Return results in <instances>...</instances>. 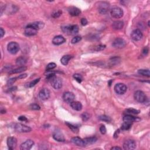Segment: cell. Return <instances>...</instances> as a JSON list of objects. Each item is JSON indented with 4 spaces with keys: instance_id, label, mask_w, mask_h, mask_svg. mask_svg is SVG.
Listing matches in <instances>:
<instances>
[{
    "instance_id": "6da1fadb",
    "label": "cell",
    "mask_w": 150,
    "mask_h": 150,
    "mask_svg": "<svg viewBox=\"0 0 150 150\" xmlns=\"http://www.w3.org/2000/svg\"><path fill=\"white\" fill-rule=\"evenodd\" d=\"M46 79L51 84L52 87L55 89H60L62 87V80L59 77H57L54 73H49L47 75Z\"/></svg>"
},
{
    "instance_id": "7a4b0ae2",
    "label": "cell",
    "mask_w": 150,
    "mask_h": 150,
    "mask_svg": "<svg viewBox=\"0 0 150 150\" xmlns=\"http://www.w3.org/2000/svg\"><path fill=\"white\" fill-rule=\"evenodd\" d=\"M110 14L113 18L119 19L121 18L123 16L124 12L121 8L119 7H113L110 10Z\"/></svg>"
},
{
    "instance_id": "3957f363",
    "label": "cell",
    "mask_w": 150,
    "mask_h": 150,
    "mask_svg": "<svg viewBox=\"0 0 150 150\" xmlns=\"http://www.w3.org/2000/svg\"><path fill=\"white\" fill-rule=\"evenodd\" d=\"M20 49V45L15 42H11L8 44L7 46V49L8 51L9 52L10 54H16L18 53L19 50Z\"/></svg>"
},
{
    "instance_id": "277c9868",
    "label": "cell",
    "mask_w": 150,
    "mask_h": 150,
    "mask_svg": "<svg viewBox=\"0 0 150 150\" xmlns=\"http://www.w3.org/2000/svg\"><path fill=\"white\" fill-rule=\"evenodd\" d=\"M134 98L139 103H145L147 100V96L141 90H138L135 92L134 94Z\"/></svg>"
},
{
    "instance_id": "5b68a950",
    "label": "cell",
    "mask_w": 150,
    "mask_h": 150,
    "mask_svg": "<svg viewBox=\"0 0 150 150\" xmlns=\"http://www.w3.org/2000/svg\"><path fill=\"white\" fill-rule=\"evenodd\" d=\"M114 89L115 92L117 94L122 95L124 94L127 92V87L126 84L120 83L116 84L114 86Z\"/></svg>"
},
{
    "instance_id": "8992f818",
    "label": "cell",
    "mask_w": 150,
    "mask_h": 150,
    "mask_svg": "<svg viewBox=\"0 0 150 150\" xmlns=\"http://www.w3.org/2000/svg\"><path fill=\"white\" fill-rule=\"evenodd\" d=\"M110 9V5L107 2L102 1L99 4L98 10L101 14H105L107 13Z\"/></svg>"
},
{
    "instance_id": "52a82bcc",
    "label": "cell",
    "mask_w": 150,
    "mask_h": 150,
    "mask_svg": "<svg viewBox=\"0 0 150 150\" xmlns=\"http://www.w3.org/2000/svg\"><path fill=\"white\" fill-rule=\"evenodd\" d=\"M112 45H113L114 48H118V49H121V48H123L126 46V42L124 39L118 38H116L113 41Z\"/></svg>"
},
{
    "instance_id": "ba28073f",
    "label": "cell",
    "mask_w": 150,
    "mask_h": 150,
    "mask_svg": "<svg viewBox=\"0 0 150 150\" xmlns=\"http://www.w3.org/2000/svg\"><path fill=\"white\" fill-rule=\"evenodd\" d=\"M14 128L16 131L20 133H29L31 131V128L29 127L20 123L15 124Z\"/></svg>"
},
{
    "instance_id": "9c48e42d",
    "label": "cell",
    "mask_w": 150,
    "mask_h": 150,
    "mask_svg": "<svg viewBox=\"0 0 150 150\" xmlns=\"http://www.w3.org/2000/svg\"><path fill=\"white\" fill-rule=\"evenodd\" d=\"M123 148L126 150H132L136 148V143L133 140H127L124 142Z\"/></svg>"
},
{
    "instance_id": "30bf717a",
    "label": "cell",
    "mask_w": 150,
    "mask_h": 150,
    "mask_svg": "<svg viewBox=\"0 0 150 150\" xmlns=\"http://www.w3.org/2000/svg\"><path fill=\"white\" fill-rule=\"evenodd\" d=\"M143 37L142 32L138 29H136L132 32L131 34V37L135 41H138L142 39Z\"/></svg>"
},
{
    "instance_id": "8fae6325",
    "label": "cell",
    "mask_w": 150,
    "mask_h": 150,
    "mask_svg": "<svg viewBox=\"0 0 150 150\" xmlns=\"http://www.w3.org/2000/svg\"><path fill=\"white\" fill-rule=\"evenodd\" d=\"M53 138L58 142H64L65 139L62 133L59 130H56L53 133Z\"/></svg>"
},
{
    "instance_id": "7c38bea8",
    "label": "cell",
    "mask_w": 150,
    "mask_h": 150,
    "mask_svg": "<svg viewBox=\"0 0 150 150\" xmlns=\"http://www.w3.org/2000/svg\"><path fill=\"white\" fill-rule=\"evenodd\" d=\"M19 10L18 7L14 4H9L5 6V12L8 14H14L16 13Z\"/></svg>"
},
{
    "instance_id": "4fadbf2b",
    "label": "cell",
    "mask_w": 150,
    "mask_h": 150,
    "mask_svg": "<svg viewBox=\"0 0 150 150\" xmlns=\"http://www.w3.org/2000/svg\"><path fill=\"white\" fill-rule=\"evenodd\" d=\"M50 91L46 88L42 89L39 93V98L42 100H47L50 98Z\"/></svg>"
},
{
    "instance_id": "5bb4252c",
    "label": "cell",
    "mask_w": 150,
    "mask_h": 150,
    "mask_svg": "<svg viewBox=\"0 0 150 150\" xmlns=\"http://www.w3.org/2000/svg\"><path fill=\"white\" fill-rule=\"evenodd\" d=\"M75 96L73 93L70 92H66L64 93L63 95V99L65 102L67 103H71L75 100Z\"/></svg>"
},
{
    "instance_id": "9a60e30c",
    "label": "cell",
    "mask_w": 150,
    "mask_h": 150,
    "mask_svg": "<svg viewBox=\"0 0 150 150\" xmlns=\"http://www.w3.org/2000/svg\"><path fill=\"white\" fill-rule=\"evenodd\" d=\"M17 145V140L14 137H10L7 139V145L11 150L14 149Z\"/></svg>"
},
{
    "instance_id": "2e32d148",
    "label": "cell",
    "mask_w": 150,
    "mask_h": 150,
    "mask_svg": "<svg viewBox=\"0 0 150 150\" xmlns=\"http://www.w3.org/2000/svg\"><path fill=\"white\" fill-rule=\"evenodd\" d=\"M37 32H38V30H37L36 29L33 28V27L29 26V25H28L26 28H25V31H24V34L26 36H27V37H32V36L37 35Z\"/></svg>"
},
{
    "instance_id": "e0dca14e",
    "label": "cell",
    "mask_w": 150,
    "mask_h": 150,
    "mask_svg": "<svg viewBox=\"0 0 150 150\" xmlns=\"http://www.w3.org/2000/svg\"><path fill=\"white\" fill-rule=\"evenodd\" d=\"M33 145H34V142L32 140H27L22 144H21L20 149L21 150H29L33 147Z\"/></svg>"
},
{
    "instance_id": "ac0fdd59",
    "label": "cell",
    "mask_w": 150,
    "mask_h": 150,
    "mask_svg": "<svg viewBox=\"0 0 150 150\" xmlns=\"http://www.w3.org/2000/svg\"><path fill=\"white\" fill-rule=\"evenodd\" d=\"M66 42V39L62 35H57L52 39V43L55 45H60Z\"/></svg>"
},
{
    "instance_id": "d6986e66",
    "label": "cell",
    "mask_w": 150,
    "mask_h": 150,
    "mask_svg": "<svg viewBox=\"0 0 150 150\" xmlns=\"http://www.w3.org/2000/svg\"><path fill=\"white\" fill-rule=\"evenodd\" d=\"M71 142L73 143L74 144L76 145L77 146L79 147H84L86 145L85 143H84V140L78 137H73V138L71 139Z\"/></svg>"
},
{
    "instance_id": "ffe728a7",
    "label": "cell",
    "mask_w": 150,
    "mask_h": 150,
    "mask_svg": "<svg viewBox=\"0 0 150 150\" xmlns=\"http://www.w3.org/2000/svg\"><path fill=\"white\" fill-rule=\"evenodd\" d=\"M141 119L138 117H136L131 114H127L124 116L123 121L124 122H129L133 123V122H138L140 121Z\"/></svg>"
},
{
    "instance_id": "44dd1931",
    "label": "cell",
    "mask_w": 150,
    "mask_h": 150,
    "mask_svg": "<svg viewBox=\"0 0 150 150\" xmlns=\"http://www.w3.org/2000/svg\"><path fill=\"white\" fill-rule=\"evenodd\" d=\"M68 12L70 15L73 16H79L81 13V11L75 7H70L68 8Z\"/></svg>"
},
{
    "instance_id": "7402d4cb",
    "label": "cell",
    "mask_w": 150,
    "mask_h": 150,
    "mask_svg": "<svg viewBox=\"0 0 150 150\" xmlns=\"http://www.w3.org/2000/svg\"><path fill=\"white\" fill-rule=\"evenodd\" d=\"M70 106L73 110L76 111H80L82 109V103L79 102V101H73V102L70 103Z\"/></svg>"
},
{
    "instance_id": "603a6c76",
    "label": "cell",
    "mask_w": 150,
    "mask_h": 150,
    "mask_svg": "<svg viewBox=\"0 0 150 150\" xmlns=\"http://www.w3.org/2000/svg\"><path fill=\"white\" fill-rule=\"evenodd\" d=\"M113 28L116 30H120L121 29L124 27V22L121 21H116L113 22L112 25Z\"/></svg>"
},
{
    "instance_id": "cb8c5ba5",
    "label": "cell",
    "mask_w": 150,
    "mask_h": 150,
    "mask_svg": "<svg viewBox=\"0 0 150 150\" xmlns=\"http://www.w3.org/2000/svg\"><path fill=\"white\" fill-rule=\"evenodd\" d=\"M27 62V59L24 56L19 57L16 60V65L20 66H24Z\"/></svg>"
},
{
    "instance_id": "d4e9b609",
    "label": "cell",
    "mask_w": 150,
    "mask_h": 150,
    "mask_svg": "<svg viewBox=\"0 0 150 150\" xmlns=\"http://www.w3.org/2000/svg\"><path fill=\"white\" fill-rule=\"evenodd\" d=\"M98 141V138L96 137H87V138H86L84 139V141L86 145H90L93 144L96 142Z\"/></svg>"
},
{
    "instance_id": "484cf974",
    "label": "cell",
    "mask_w": 150,
    "mask_h": 150,
    "mask_svg": "<svg viewBox=\"0 0 150 150\" xmlns=\"http://www.w3.org/2000/svg\"><path fill=\"white\" fill-rule=\"evenodd\" d=\"M29 25L32 27H33V28L36 29L38 31L40 29L43 28L44 27V24L42 22H33V23H32V24H29Z\"/></svg>"
},
{
    "instance_id": "4316f807",
    "label": "cell",
    "mask_w": 150,
    "mask_h": 150,
    "mask_svg": "<svg viewBox=\"0 0 150 150\" xmlns=\"http://www.w3.org/2000/svg\"><path fill=\"white\" fill-rule=\"evenodd\" d=\"M27 70V67H25V66H20L18 67V68L13 69V70H11L10 72V74H15V73H19L21 72H22L25 70Z\"/></svg>"
},
{
    "instance_id": "83f0119b",
    "label": "cell",
    "mask_w": 150,
    "mask_h": 150,
    "mask_svg": "<svg viewBox=\"0 0 150 150\" xmlns=\"http://www.w3.org/2000/svg\"><path fill=\"white\" fill-rule=\"evenodd\" d=\"M72 56L70 55H65L63 56L60 59V62L62 65L66 66L69 62V60L71 59Z\"/></svg>"
},
{
    "instance_id": "f1b7e54d",
    "label": "cell",
    "mask_w": 150,
    "mask_h": 150,
    "mask_svg": "<svg viewBox=\"0 0 150 150\" xmlns=\"http://www.w3.org/2000/svg\"><path fill=\"white\" fill-rule=\"evenodd\" d=\"M79 27L76 25H70V35H75L79 32Z\"/></svg>"
},
{
    "instance_id": "f546056e",
    "label": "cell",
    "mask_w": 150,
    "mask_h": 150,
    "mask_svg": "<svg viewBox=\"0 0 150 150\" xmlns=\"http://www.w3.org/2000/svg\"><path fill=\"white\" fill-rule=\"evenodd\" d=\"M138 73L144 76H147L148 77H150V73L148 69H140L138 71Z\"/></svg>"
},
{
    "instance_id": "4dcf8cb0",
    "label": "cell",
    "mask_w": 150,
    "mask_h": 150,
    "mask_svg": "<svg viewBox=\"0 0 150 150\" xmlns=\"http://www.w3.org/2000/svg\"><path fill=\"white\" fill-rule=\"evenodd\" d=\"M132 123L129 122H124V123L121 126V130H128L131 127Z\"/></svg>"
},
{
    "instance_id": "1f68e13d",
    "label": "cell",
    "mask_w": 150,
    "mask_h": 150,
    "mask_svg": "<svg viewBox=\"0 0 150 150\" xmlns=\"http://www.w3.org/2000/svg\"><path fill=\"white\" fill-rule=\"evenodd\" d=\"M126 112L128 114H138L140 113V111L138 110L130 108L126 110Z\"/></svg>"
},
{
    "instance_id": "d6a6232c",
    "label": "cell",
    "mask_w": 150,
    "mask_h": 150,
    "mask_svg": "<svg viewBox=\"0 0 150 150\" xmlns=\"http://www.w3.org/2000/svg\"><path fill=\"white\" fill-rule=\"evenodd\" d=\"M99 119H100L101 121H103L106 122H110L111 121V118L109 117V116H105V115L100 116V117H99Z\"/></svg>"
},
{
    "instance_id": "836d02e7",
    "label": "cell",
    "mask_w": 150,
    "mask_h": 150,
    "mask_svg": "<svg viewBox=\"0 0 150 150\" xmlns=\"http://www.w3.org/2000/svg\"><path fill=\"white\" fill-rule=\"evenodd\" d=\"M66 124L67 126H68V127L70 128V129L72 131L73 133H77L78 131V130H79L77 127L73 125L72 124L69 123V122H66Z\"/></svg>"
},
{
    "instance_id": "e575fe53",
    "label": "cell",
    "mask_w": 150,
    "mask_h": 150,
    "mask_svg": "<svg viewBox=\"0 0 150 150\" xmlns=\"http://www.w3.org/2000/svg\"><path fill=\"white\" fill-rule=\"evenodd\" d=\"M62 11L61 10H57L55 11H54L53 13L52 14V16L53 18H57L58 17H59V16L62 15Z\"/></svg>"
},
{
    "instance_id": "d590c367",
    "label": "cell",
    "mask_w": 150,
    "mask_h": 150,
    "mask_svg": "<svg viewBox=\"0 0 150 150\" xmlns=\"http://www.w3.org/2000/svg\"><path fill=\"white\" fill-rule=\"evenodd\" d=\"M56 67V63H55L54 62L50 63L47 65V66H46V70L50 71V70H52V69H54Z\"/></svg>"
},
{
    "instance_id": "8d00e7d4",
    "label": "cell",
    "mask_w": 150,
    "mask_h": 150,
    "mask_svg": "<svg viewBox=\"0 0 150 150\" xmlns=\"http://www.w3.org/2000/svg\"><path fill=\"white\" fill-rule=\"evenodd\" d=\"M73 78L75 79L77 82H79V83H81L82 80H83V77H82V75H80V74H74L73 75Z\"/></svg>"
},
{
    "instance_id": "74e56055",
    "label": "cell",
    "mask_w": 150,
    "mask_h": 150,
    "mask_svg": "<svg viewBox=\"0 0 150 150\" xmlns=\"http://www.w3.org/2000/svg\"><path fill=\"white\" fill-rule=\"evenodd\" d=\"M40 80H41V78H38V79H36L35 80H32V81H31L30 83L28 84V87H33V86H35L36 84H37L40 81Z\"/></svg>"
},
{
    "instance_id": "f35d334b",
    "label": "cell",
    "mask_w": 150,
    "mask_h": 150,
    "mask_svg": "<svg viewBox=\"0 0 150 150\" xmlns=\"http://www.w3.org/2000/svg\"><path fill=\"white\" fill-rule=\"evenodd\" d=\"M81 117L82 119L83 120V121H86L90 119V114L87 113H83L81 115Z\"/></svg>"
},
{
    "instance_id": "ab89813d",
    "label": "cell",
    "mask_w": 150,
    "mask_h": 150,
    "mask_svg": "<svg viewBox=\"0 0 150 150\" xmlns=\"http://www.w3.org/2000/svg\"><path fill=\"white\" fill-rule=\"evenodd\" d=\"M82 40V37H79V36H76V37H74L72 39L71 42L72 44L77 43L78 42H79Z\"/></svg>"
},
{
    "instance_id": "60d3db41",
    "label": "cell",
    "mask_w": 150,
    "mask_h": 150,
    "mask_svg": "<svg viewBox=\"0 0 150 150\" xmlns=\"http://www.w3.org/2000/svg\"><path fill=\"white\" fill-rule=\"evenodd\" d=\"M18 79V77H12V78H11L9 80L7 81V85L8 86H11L15 82H16V80Z\"/></svg>"
},
{
    "instance_id": "b9f144b4",
    "label": "cell",
    "mask_w": 150,
    "mask_h": 150,
    "mask_svg": "<svg viewBox=\"0 0 150 150\" xmlns=\"http://www.w3.org/2000/svg\"><path fill=\"white\" fill-rule=\"evenodd\" d=\"M30 108L32 110H39L41 109V107L37 104H32L30 105Z\"/></svg>"
},
{
    "instance_id": "7bdbcfd3",
    "label": "cell",
    "mask_w": 150,
    "mask_h": 150,
    "mask_svg": "<svg viewBox=\"0 0 150 150\" xmlns=\"http://www.w3.org/2000/svg\"><path fill=\"white\" fill-rule=\"evenodd\" d=\"M100 131L101 133V134H105L106 133L107 130L105 127L103 125H101L100 127Z\"/></svg>"
},
{
    "instance_id": "ee69618b",
    "label": "cell",
    "mask_w": 150,
    "mask_h": 150,
    "mask_svg": "<svg viewBox=\"0 0 150 150\" xmlns=\"http://www.w3.org/2000/svg\"><path fill=\"white\" fill-rule=\"evenodd\" d=\"M87 20L86 18H82L81 19V24L83 26H85L87 24Z\"/></svg>"
},
{
    "instance_id": "f6af8a7d",
    "label": "cell",
    "mask_w": 150,
    "mask_h": 150,
    "mask_svg": "<svg viewBox=\"0 0 150 150\" xmlns=\"http://www.w3.org/2000/svg\"><path fill=\"white\" fill-rule=\"evenodd\" d=\"M105 46H103V45H99L96 47V50L98 51H100V50H102L105 48Z\"/></svg>"
},
{
    "instance_id": "bcb514c9",
    "label": "cell",
    "mask_w": 150,
    "mask_h": 150,
    "mask_svg": "<svg viewBox=\"0 0 150 150\" xmlns=\"http://www.w3.org/2000/svg\"><path fill=\"white\" fill-rule=\"evenodd\" d=\"M148 53V48L147 47H145L143 50V54L144 55H147Z\"/></svg>"
},
{
    "instance_id": "7dc6e473",
    "label": "cell",
    "mask_w": 150,
    "mask_h": 150,
    "mask_svg": "<svg viewBox=\"0 0 150 150\" xmlns=\"http://www.w3.org/2000/svg\"><path fill=\"white\" fill-rule=\"evenodd\" d=\"M18 120L21 121H27V119L25 116H20L18 117Z\"/></svg>"
},
{
    "instance_id": "c3c4849f",
    "label": "cell",
    "mask_w": 150,
    "mask_h": 150,
    "mask_svg": "<svg viewBox=\"0 0 150 150\" xmlns=\"http://www.w3.org/2000/svg\"><path fill=\"white\" fill-rule=\"evenodd\" d=\"M0 34H1V38H3L4 37V35H5V31H4L3 28H2L0 29Z\"/></svg>"
},
{
    "instance_id": "681fc988",
    "label": "cell",
    "mask_w": 150,
    "mask_h": 150,
    "mask_svg": "<svg viewBox=\"0 0 150 150\" xmlns=\"http://www.w3.org/2000/svg\"><path fill=\"white\" fill-rule=\"evenodd\" d=\"M27 76V74L25 73V74H22V75H20L18 77L19 79H24V78H25Z\"/></svg>"
},
{
    "instance_id": "f907efd6",
    "label": "cell",
    "mask_w": 150,
    "mask_h": 150,
    "mask_svg": "<svg viewBox=\"0 0 150 150\" xmlns=\"http://www.w3.org/2000/svg\"><path fill=\"white\" fill-rule=\"evenodd\" d=\"M120 133V130H117L116 131V132L114 133V137L115 138H117L118 136H119V134Z\"/></svg>"
},
{
    "instance_id": "816d5d0a",
    "label": "cell",
    "mask_w": 150,
    "mask_h": 150,
    "mask_svg": "<svg viewBox=\"0 0 150 150\" xmlns=\"http://www.w3.org/2000/svg\"><path fill=\"white\" fill-rule=\"evenodd\" d=\"M16 89V87H12L11 88L8 89V92H11V91H14Z\"/></svg>"
},
{
    "instance_id": "f5cc1de1",
    "label": "cell",
    "mask_w": 150,
    "mask_h": 150,
    "mask_svg": "<svg viewBox=\"0 0 150 150\" xmlns=\"http://www.w3.org/2000/svg\"><path fill=\"white\" fill-rule=\"evenodd\" d=\"M111 149H121V148L119 147H113L111 148Z\"/></svg>"
}]
</instances>
